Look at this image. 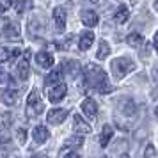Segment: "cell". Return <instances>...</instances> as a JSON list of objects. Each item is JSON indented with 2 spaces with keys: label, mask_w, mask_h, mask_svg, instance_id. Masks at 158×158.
I'll return each instance as SVG.
<instances>
[{
  "label": "cell",
  "mask_w": 158,
  "mask_h": 158,
  "mask_svg": "<svg viewBox=\"0 0 158 158\" xmlns=\"http://www.w3.org/2000/svg\"><path fill=\"white\" fill-rule=\"evenodd\" d=\"M84 78H85V85L98 91L101 94L112 93V85L108 82L107 73L103 71V68L96 64H85L84 66Z\"/></svg>",
  "instance_id": "cell-1"
},
{
  "label": "cell",
  "mask_w": 158,
  "mask_h": 158,
  "mask_svg": "<svg viewBox=\"0 0 158 158\" xmlns=\"http://www.w3.org/2000/svg\"><path fill=\"white\" fill-rule=\"evenodd\" d=\"M44 110V103L39 98V93L37 91H32L27 98V105H25V115L32 119V117H37Z\"/></svg>",
  "instance_id": "cell-2"
},
{
  "label": "cell",
  "mask_w": 158,
  "mask_h": 158,
  "mask_svg": "<svg viewBox=\"0 0 158 158\" xmlns=\"http://www.w3.org/2000/svg\"><path fill=\"white\" fill-rule=\"evenodd\" d=\"M133 69H135V62L128 57H119V59H114L112 60V71H114V77L117 80L124 78Z\"/></svg>",
  "instance_id": "cell-3"
},
{
  "label": "cell",
  "mask_w": 158,
  "mask_h": 158,
  "mask_svg": "<svg viewBox=\"0 0 158 158\" xmlns=\"http://www.w3.org/2000/svg\"><path fill=\"white\" fill-rule=\"evenodd\" d=\"M48 100L52 101V103H57V101H60L62 98L66 96V93H68V85H66V82H62V80H59V82H53V84H48Z\"/></svg>",
  "instance_id": "cell-4"
},
{
  "label": "cell",
  "mask_w": 158,
  "mask_h": 158,
  "mask_svg": "<svg viewBox=\"0 0 158 158\" xmlns=\"http://www.w3.org/2000/svg\"><path fill=\"white\" fill-rule=\"evenodd\" d=\"M29 52L25 53V57H22L16 64V77L20 80H27L29 78V73H30V62H29Z\"/></svg>",
  "instance_id": "cell-5"
},
{
  "label": "cell",
  "mask_w": 158,
  "mask_h": 158,
  "mask_svg": "<svg viewBox=\"0 0 158 158\" xmlns=\"http://www.w3.org/2000/svg\"><path fill=\"white\" fill-rule=\"evenodd\" d=\"M73 130H75V133H78V135H87V133H91V124L82 117V115H77L73 117Z\"/></svg>",
  "instance_id": "cell-6"
},
{
  "label": "cell",
  "mask_w": 158,
  "mask_h": 158,
  "mask_svg": "<svg viewBox=\"0 0 158 158\" xmlns=\"http://www.w3.org/2000/svg\"><path fill=\"white\" fill-rule=\"evenodd\" d=\"M66 117H68V110L66 108H53V110H50L46 114V121L50 124H60V123L66 121Z\"/></svg>",
  "instance_id": "cell-7"
},
{
  "label": "cell",
  "mask_w": 158,
  "mask_h": 158,
  "mask_svg": "<svg viewBox=\"0 0 158 158\" xmlns=\"http://www.w3.org/2000/svg\"><path fill=\"white\" fill-rule=\"evenodd\" d=\"M80 18H82V23H84L85 27H89V29L96 27L98 22H100V18H98V15H96V11H93V9H84V11L80 13Z\"/></svg>",
  "instance_id": "cell-8"
},
{
  "label": "cell",
  "mask_w": 158,
  "mask_h": 158,
  "mask_svg": "<svg viewBox=\"0 0 158 158\" xmlns=\"http://www.w3.org/2000/svg\"><path fill=\"white\" fill-rule=\"evenodd\" d=\"M53 22H55V29L59 32H64L66 30V9L64 7L53 9Z\"/></svg>",
  "instance_id": "cell-9"
},
{
  "label": "cell",
  "mask_w": 158,
  "mask_h": 158,
  "mask_svg": "<svg viewBox=\"0 0 158 158\" xmlns=\"http://www.w3.org/2000/svg\"><path fill=\"white\" fill-rule=\"evenodd\" d=\"M82 112L87 115V117H96V114H98V105H96V101L93 100V98H85V100L82 101Z\"/></svg>",
  "instance_id": "cell-10"
},
{
  "label": "cell",
  "mask_w": 158,
  "mask_h": 158,
  "mask_svg": "<svg viewBox=\"0 0 158 158\" xmlns=\"http://www.w3.org/2000/svg\"><path fill=\"white\" fill-rule=\"evenodd\" d=\"M36 62L39 68H43V69H48L53 66V55H52L50 52H39L36 55Z\"/></svg>",
  "instance_id": "cell-11"
},
{
  "label": "cell",
  "mask_w": 158,
  "mask_h": 158,
  "mask_svg": "<svg viewBox=\"0 0 158 158\" xmlns=\"http://www.w3.org/2000/svg\"><path fill=\"white\" fill-rule=\"evenodd\" d=\"M94 43V32L93 30H85L82 36H80V41H78V48L82 52H87Z\"/></svg>",
  "instance_id": "cell-12"
},
{
  "label": "cell",
  "mask_w": 158,
  "mask_h": 158,
  "mask_svg": "<svg viewBox=\"0 0 158 158\" xmlns=\"http://www.w3.org/2000/svg\"><path fill=\"white\" fill-rule=\"evenodd\" d=\"M112 137H114V128L110 126V124H105L103 130H101V135H100V146L101 148H107L110 140H112Z\"/></svg>",
  "instance_id": "cell-13"
},
{
  "label": "cell",
  "mask_w": 158,
  "mask_h": 158,
  "mask_svg": "<svg viewBox=\"0 0 158 158\" xmlns=\"http://www.w3.org/2000/svg\"><path fill=\"white\" fill-rule=\"evenodd\" d=\"M32 135H34V140H36L37 144H43L48 140V137H50V133H48V130H46V126H43V124H39V126H36L34 128V131H32Z\"/></svg>",
  "instance_id": "cell-14"
},
{
  "label": "cell",
  "mask_w": 158,
  "mask_h": 158,
  "mask_svg": "<svg viewBox=\"0 0 158 158\" xmlns=\"http://www.w3.org/2000/svg\"><path fill=\"white\" fill-rule=\"evenodd\" d=\"M2 101H4L6 105H9V107H13L16 101H18V91H15V89H7V91H4V94H2Z\"/></svg>",
  "instance_id": "cell-15"
},
{
  "label": "cell",
  "mask_w": 158,
  "mask_h": 158,
  "mask_svg": "<svg viewBox=\"0 0 158 158\" xmlns=\"http://www.w3.org/2000/svg\"><path fill=\"white\" fill-rule=\"evenodd\" d=\"M128 18H130V9L126 7V6H121V7L115 11L114 20L117 23H126V22H128Z\"/></svg>",
  "instance_id": "cell-16"
},
{
  "label": "cell",
  "mask_w": 158,
  "mask_h": 158,
  "mask_svg": "<svg viewBox=\"0 0 158 158\" xmlns=\"http://www.w3.org/2000/svg\"><path fill=\"white\" fill-rule=\"evenodd\" d=\"M62 68H57V69H53V71L44 78V85H48V84H53V82H59V80H62Z\"/></svg>",
  "instance_id": "cell-17"
},
{
  "label": "cell",
  "mask_w": 158,
  "mask_h": 158,
  "mask_svg": "<svg viewBox=\"0 0 158 158\" xmlns=\"http://www.w3.org/2000/svg\"><path fill=\"white\" fill-rule=\"evenodd\" d=\"M126 43L130 46H133V48H140V44L144 43V37L139 34V32H133V34H130L128 39H126Z\"/></svg>",
  "instance_id": "cell-18"
},
{
  "label": "cell",
  "mask_w": 158,
  "mask_h": 158,
  "mask_svg": "<svg viewBox=\"0 0 158 158\" xmlns=\"http://www.w3.org/2000/svg\"><path fill=\"white\" fill-rule=\"evenodd\" d=\"M16 4H15V9H16V13L18 15H23L27 9L32 7V0H15Z\"/></svg>",
  "instance_id": "cell-19"
},
{
  "label": "cell",
  "mask_w": 158,
  "mask_h": 158,
  "mask_svg": "<svg viewBox=\"0 0 158 158\" xmlns=\"http://www.w3.org/2000/svg\"><path fill=\"white\" fill-rule=\"evenodd\" d=\"M108 55H110V44H108L107 41H101L100 48H98V53H96V57L103 60V59H107Z\"/></svg>",
  "instance_id": "cell-20"
},
{
  "label": "cell",
  "mask_w": 158,
  "mask_h": 158,
  "mask_svg": "<svg viewBox=\"0 0 158 158\" xmlns=\"http://www.w3.org/2000/svg\"><path fill=\"white\" fill-rule=\"evenodd\" d=\"M4 34L9 37H16L20 34V29H18V25H15V23H7L6 29H4Z\"/></svg>",
  "instance_id": "cell-21"
},
{
  "label": "cell",
  "mask_w": 158,
  "mask_h": 158,
  "mask_svg": "<svg viewBox=\"0 0 158 158\" xmlns=\"http://www.w3.org/2000/svg\"><path fill=\"white\" fill-rule=\"evenodd\" d=\"M25 140H27V130L25 128H18V142L25 144Z\"/></svg>",
  "instance_id": "cell-22"
},
{
  "label": "cell",
  "mask_w": 158,
  "mask_h": 158,
  "mask_svg": "<svg viewBox=\"0 0 158 158\" xmlns=\"http://www.w3.org/2000/svg\"><path fill=\"white\" fill-rule=\"evenodd\" d=\"M7 123H9V114H4L0 117V128H2L4 124H7Z\"/></svg>",
  "instance_id": "cell-23"
},
{
  "label": "cell",
  "mask_w": 158,
  "mask_h": 158,
  "mask_svg": "<svg viewBox=\"0 0 158 158\" xmlns=\"http://www.w3.org/2000/svg\"><path fill=\"white\" fill-rule=\"evenodd\" d=\"M4 82H7V73L0 68V84H4Z\"/></svg>",
  "instance_id": "cell-24"
},
{
  "label": "cell",
  "mask_w": 158,
  "mask_h": 158,
  "mask_svg": "<svg viewBox=\"0 0 158 158\" xmlns=\"http://www.w3.org/2000/svg\"><path fill=\"white\" fill-rule=\"evenodd\" d=\"M13 2H15V0H2V4H0V6H2L4 9H9L11 6H13Z\"/></svg>",
  "instance_id": "cell-25"
},
{
  "label": "cell",
  "mask_w": 158,
  "mask_h": 158,
  "mask_svg": "<svg viewBox=\"0 0 158 158\" xmlns=\"http://www.w3.org/2000/svg\"><path fill=\"white\" fill-rule=\"evenodd\" d=\"M9 55H7V50H0V62H4V60H7Z\"/></svg>",
  "instance_id": "cell-26"
},
{
  "label": "cell",
  "mask_w": 158,
  "mask_h": 158,
  "mask_svg": "<svg viewBox=\"0 0 158 158\" xmlns=\"http://www.w3.org/2000/svg\"><path fill=\"white\" fill-rule=\"evenodd\" d=\"M80 144H82V139H75V146H80ZM66 146H73V140H71V139L66 142Z\"/></svg>",
  "instance_id": "cell-27"
},
{
  "label": "cell",
  "mask_w": 158,
  "mask_h": 158,
  "mask_svg": "<svg viewBox=\"0 0 158 158\" xmlns=\"http://www.w3.org/2000/svg\"><path fill=\"white\" fill-rule=\"evenodd\" d=\"M64 158H80V155H78V153H75V151H69Z\"/></svg>",
  "instance_id": "cell-28"
},
{
  "label": "cell",
  "mask_w": 158,
  "mask_h": 158,
  "mask_svg": "<svg viewBox=\"0 0 158 158\" xmlns=\"http://www.w3.org/2000/svg\"><path fill=\"white\" fill-rule=\"evenodd\" d=\"M153 46H155V50L158 52V30H156V34H155V37H153Z\"/></svg>",
  "instance_id": "cell-29"
},
{
  "label": "cell",
  "mask_w": 158,
  "mask_h": 158,
  "mask_svg": "<svg viewBox=\"0 0 158 158\" xmlns=\"http://www.w3.org/2000/svg\"><path fill=\"white\" fill-rule=\"evenodd\" d=\"M153 78H155V82L158 84V64L155 66V69H153Z\"/></svg>",
  "instance_id": "cell-30"
},
{
  "label": "cell",
  "mask_w": 158,
  "mask_h": 158,
  "mask_svg": "<svg viewBox=\"0 0 158 158\" xmlns=\"http://www.w3.org/2000/svg\"><path fill=\"white\" fill-rule=\"evenodd\" d=\"M146 155H149V156H151V155H155V149H153V148L149 146V148H148V153H146Z\"/></svg>",
  "instance_id": "cell-31"
},
{
  "label": "cell",
  "mask_w": 158,
  "mask_h": 158,
  "mask_svg": "<svg viewBox=\"0 0 158 158\" xmlns=\"http://www.w3.org/2000/svg\"><path fill=\"white\" fill-rule=\"evenodd\" d=\"M155 11L158 13V0H155Z\"/></svg>",
  "instance_id": "cell-32"
},
{
  "label": "cell",
  "mask_w": 158,
  "mask_h": 158,
  "mask_svg": "<svg viewBox=\"0 0 158 158\" xmlns=\"http://www.w3.org/2000/svg\"><path fill=\"white\" fill-rule=\"evenodd\" d=\"M155 115H156V117H158V107L155 108Z\"/></svg>",
  "instance_id": "cell-33"
},
{
  "label": "cell",
  "mask_w": 158,
  "mask_h": 158,
  "mask_svg": "<svg viewBox=\"0 0 158 158\" xmlns=\"http://www.w3.org/2000/svg\"><path fill=\"white\" fill-rule=\"evenodd\" d=\"M32 158H46V156H32Z\"/></svg>",
  "instance_id": "cell-34"
}]
</instances>
